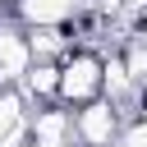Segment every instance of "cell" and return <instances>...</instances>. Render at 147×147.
<instances>
[{
	"instance_id": "1",
	"label": "cell",
	"mask_w": 147,
	"mask_h": 147,
	"mask_svg": "<svg viewBox=\"0 0 147 147\" xmlns=\"http://www.w3.org/2000/svg\"><path fill=\"white\" fill-rule=\"evenodd\" d=\"M101 96V55L87 46H69L60 60V101L64 106H87Z\"/></svg>"
},
{
	"instance_id": "4",
	"label": "cell",
	"mask_w": 147,
	"mask_h": 147,
	"mask_svg": "<svg viewBox=\"0 0 147 147\" xmlns=\"http://www.w3.org/2000/svg\"><path fill=\"white\" fill-rule=\"evenodd\" d=\"M87 0H14V18L18 23H69Z\"/></svg>"
},
{
	"instance_id": "5",
	"label": "cell",
	"mask_w": 147,
	"mask_h": 147,
	"mask_svg": "<svg viewBox=\"0 0 147 147\" xmlns=\"http://www.w3.org/2000/svg\"><path fill=\"white\" fill-rule=\"evenodd\" d=\"M23 119H28V101H23V92H18V87H0V142H5Z\"/></svg>"
},
{
	"instance_id": "3",
	"label": "cell",
	"mask_w": 147,
	"mask_h": 147,
	"mask_svg": "<svg viewBox=\"0 0 147 147\" xmlns=\"http://www.w3.org/2000/svg\"><path fill=\"white\" fill-rule=\"evenodd\" d=\"M32 64V46H28V23H0V87H18L23 74Z\"/></svg>"
},
{
	"instance_id": "2",
	"label": "cell",
	"mask_w": 147,
	"mask_h": 147,
	"mask_svg": "<svg viewBox=\"0 0 147 147\" xmlns=\"http://www.w3.org/2000/svg\"><path fill=\"white\" fill-rule=\"evenodd\" d=\"M119 106L106 96H96V101H87V106H78L74 110V142L78 147H110L115 138H119Z\"/></svg>"
},
{
	"instance_id": "6",
	"label": "cell",
	"mask_w": 147,
	"mask_h": 147,
	"mask_svg": "<svg viewBox=\"0 0 147 147\" xmlns=\"http://www.w3.org/2000/svg\"><path fill=\"white\" fill-rule=\"evenodd\" d=\"M110 147H147V115H142V119H133V124H124V129H119V138H115Z\"/></svg>"
}]
</instances>
